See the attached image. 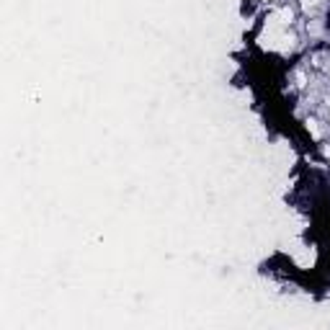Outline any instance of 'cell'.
<instances>
[{"mask_svg":"<svg viewBox=\"0 0 330 330\" xmlns=\"http://www.w3.org/2000/svg\"><path fill=\"white\" fill-rule=\"evenodd\" d=\"M317 3H320V0H302V6H304V8H315Z\"/></svg>","mask_w":330,"mask_h":330,"instance_id":"obj_1","label":"cell"}]
</instances>
